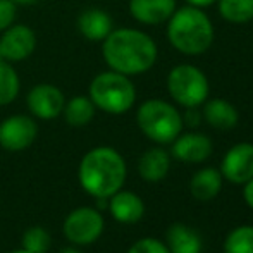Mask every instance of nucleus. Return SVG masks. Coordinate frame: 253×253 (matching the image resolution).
I'll return each instance as SVG.
<instances>
[{"instance_id": "b1692460", "label": "nucleus", "mask_w": 253, "mask_h": 253, "mask_svg": "<svg viewBox=\"0 0 253 253\" xmlns=\"http://www.w3.org/2000/svg\"><path fill=\"white\" fill-rule=\"evenodd\" d=\"M50 234L43 227H30L23 236V248L30 253H45L50 248Z\"/></svg>"}, {"instance_id": "a211bd4d", "label": "nucleus", "mask_w": 253, "mask_h": 253, "mask_svg": "<svg viewBox=\"0 0 253 253\" xmlns=\"http://www.w3.org/2000/svg\"><path fill=\"white\" fill-rule=\"evenodd\" d=\"M170 167V159L166 150L162 148H150L141 155L140 162H138V170L140 176L145 181H160L167 176Z\"/></svg>"}, {"instance_id": "39448f33", "label": "nucleus", "mask_w": 253, "mask_h": 253, "mask_svg": "<svg viewBox=\"0 0 253 253\" xmlns=\"http://www.w3.org/2000/svg\"><path fill=\"white\" fill-rule=\"evenodd\" d=\"M136 123L145 136L155 143H172L183 129V117L169 102L152 98L140 105Z\"/></svg>"}, {"instance_id": "bb28decb", "label": "nucleus", "mask_w": 253, "mask_h": 253, "mask_svg": "<svg viewBox=\"0 0 253 253\" xmlns=\"http://www.w3.org/2000/svg\"><path fill=\"white\" fill-rule=\"evenodd\" d=\"M184 119H186L188 126L195 127V126H198V123H200L202 116L197 112V110H195V107H191V109H188V112H186V116H184Z\"/></svg>"}, {"instance_id": "f8f14e48", "label": "nucleus", "mask_w": 253, "mask_h": 253, "mask_svg": "<svg viewBox=\"0 0 253 253\" xmlns=\"http://www.w3.org/2000/svg\"><path fill=\"white\" fill-rule=\"evenodd\" d=\"M212 153V141L200 133L179 134L172 141V155L181 162L198 164L207 160Z\"/></svg>"}, {"instance_id": "7ed1b4c3", "label": "nucleus", "mask_w": 253, "mask_h": 253, "mask_svg": "<svg viewBox=\"0 0 253 253\" xmlns=\"http://www.w3.org/2000/svg\"><path fill=\"white\" fill-rule=\"evenodd\" d=\"M167 38L170 45L181 53L198 55L213 43V26L205 12L198 7L188 5L174 10L169 17Z\"/></svg>"}, {"instance_id": "dca6fc26", "label": "nucleus", "mask_w": 253, "mask_h": 253, "mask_svg": "<svg viewBox=\"0 0 253 253\" xmlns=\"http://www.w3.org/2000/svg\"><path fill=\"white\" fill-rule=\"evenodd\" d=\"M203 119L215 129L227 131L236 126L240 116L233 103L222 100V98H212L203 107Z\"/></svg>"}, {"instance_id": "9b49d317", "label": "nucleus", "mask_w": 253, "mask_h": 253, "mask_svg": "<svg viewBox=\"0 0 253 253\" xmlns=\"http://www.w3.org/2000/svg\"><path fill=\"white\" fill-rule=\"evenodd\" d=\"M220 174L234 184H243L253 177V145L238 143L222 159Z\"/></svg>"}, {"instance_id": "c756f323", "label": "nucleus", "mask_w": 253, "mask_h": 253, "mask_svg": "<svg viewBox=\"0 0 253 253\" xmlns=\"http://www.w3.org/2000/svg\"><path fill=\"white\" fill-rule=\"evenodd\" d=\"M16 5H37V3H40L42 0H12Z\"/></svg>"}, {"instance_id": "cd10ccee", "label": "nucleus", "mask_w": 253, "mask_h": 253, "mask_svg": "<svg viewBox=\"0 0 253 253\" xmlns=\"http://www.w3.org/2000/svg\"><path fill=\"white\" fill-rule=\"evenodd\" d=\"M247 186H245V190H243V197H245V202L248 203V205L253 209V177L250 181H247Z\"/></svg>"}, {"instance_id": "0eeeda50", "label": "nucleus", "mask_w": 253, "mask_h": 253, "mask_svg": "<svg viewBox=\"0 0 253 253\" xmlns=\"http://www.w3.org/2000/svg\"><path fill=\"white\" fill-rule=\"evenodd\" d=\"M103 231V219L95 209L83 207L67 215L64 220V234L71 243L91 245L100 238Z\"/></svg>"}, {"instance_id": "9d476101", "label": "nucleus", "mask_w": 253, "mask_h": 253, "mask_svg": "<svg viewBox=\"0 0 253 253\" xmlns=\"http://www.w3.org/2000/svg\"><path fill=\"white\" fill-rule=\"evenodd\" d=\"M26 103L30 112L35 117L43 121H50L62 114L66 97H64L62 90H59L53 84L40 83V84H35L30 90V93L26 97Z\"/></svg>"}, {"instance_id": "a878e982", "label": "nucleus", "mask_w": 253, "mask_h": 253, "mask_svg": "<svg viewBox=\"0 0 253 253\" xmlns=\"http://www.w3.org/2000/svg\"><path fill=\"white\" fill-rule=\"evenodd\" d=\"M17 5L12 0H0V33L12 26L16 21Z\"/></svg>"}, {"instance_id": "393cba45", "label": "nucleus", "mask_w": 253, "mask_h": 253, "mask_svg": "<svg viewBox=\"0 0 253 253\" xmlns=\"http://www.w3.org/2000/svg\"><path fill=\"white\" fill-rule=\"evenodd\" d=\"M127 253H170V252L166 245L160 243L155 238H143V240L136 241L127 250Z\"/></svg>"}, {"instance_id": "1a4fd4ad", "label": "nucleus", "mask_w": 253, "mask_h": 253, "mask_svg": "<svg viewBox=\"0 0 253 253\" xmlns=\"http://www.w3.org/2000/svg\"><path fill=\"white\" fill-rule=\"evenodd\" d=\"M38 134V126L30 116H10L0 123V145L9 152L26 150Z\"/></svg>"}, {"instance_id": "423d86ee", "label": "nucleus", "mask_w": 253, "mask_h": 253, "mask_svg": "<svg viewBox=\"0 0 253 253\" xmlns=\"http://www.w3.org/2000/svg\"><path fill=\"white\" fill-rule=\"evenodd\" d=\"M167 90L179 105L197 109L207 100L210 88L203 71L191 64H179L172 67L167 76Z\"/></svg>"}, {"instance_id": "20e7f679", "label": "nucleus", "mask_w": 253, "mask_h": 253, "mask_svg": "<svg viewBox=\"0 0 253 253\" xmlns=\"http://www.w3.org/2000/svg\"><path fill=\"white\" fill-rule=\"evenodd\" d=\"M88 97L91 98L97 109L119 116L134 105L136 88L129 76H124L116 71H105L91 80Z\"/></svg>"}, {"instance_id": "5701e85b", "label": "nucleus", "mask_w": 253, "mask_h": 253, "mask_svg": "<svg viewBox=\"0 0 253 253\" xmlns=\"http://www.w3.org/2000/svg\"><path fill=\"white\" fill-rule=\"evenodd\" d=\"M224 253H253V226H240L227 234Z\"/></svg>"}, {"instance_id": "f3484780", "label": "nucleus", "mask_w": 253, "mask_h": 253, "mask_svg": "<svg viewBox=\"0 0 253 253\" xmlns=\"http://www.w3.org/2000/svg\"><path fill=\"white\" fill-rule=\"evenodd\" d=\"M222 188V174L213 167H205L191 177L190 190L197 200L209 202L219 195Z\"/></svg>"}, {"instance_id": "2eb2a0df", "label": "nucleus", "mask_w": 253, "mask_h": 253, "mask_svg": "<svg viewBox=\"0 0 253 253\" xmlns=\"http://www.w3.org/2000/svg\"><path fill=\"white\" fill-rule=\"evenodd\" d=\"M109 207L114 219L124 224L138 222L145 213L143 200L138 195L131 193V191H117V193H114Z\"/></svg>"}, {"instance_id": "412c9836", "label": "nucleus", "mask_w": 253, "mask_h": 253, "mask_svg": "<svg viewBox=\"0 0 253 253\" xmlns=\"http://www.w3.org/2000/svg\"><path fill=\"white\" fill-rule=\"evenodd\" d=\"M21 81L17 71L7 60L0 59V105H9L17 98Z\"/></svg>"}, {"instance_id": "aec40b11", "label": "nucleus", "mask_w": 253, "mask_h": 253, "mask_svg": "<svg viewBox=\"0 0 253 253\" xmlns=\"http://www.w3.org/2000/svg\"><path fill=\"white\" fill-rule=\"evenodd\" d=\"M95 103L91 102L90 97H84V95H76L71 100H66L64 103V119L69 126L81 127L86 126L95 116Z\"/></svg>"}, {"instance_id": "4468645a", "label": "nucleus", "mask_w": 253, "mask_h": 253, "mask_svg": "<svg viewBox=\"0 0 253 253\" xmlns=\"http://www.w3.org/2000/svg\"><path fill=\"white\" fill-rule=\"evenodd\" d=\"M112 30V19L102 9H86L78 17V31L90 42H103Z\"/></svg>"}, {"instance_id": "4be33fe9", "label": "nucleus", "mask_w": 253, "mask_h": 253, "mask_svg": "<svg viewBox=\"0 0 253 253\" xmlns=\"http://www.w3.org/2000/svg\"><path fill=\"white\" fill-rule=\"evenodd\" d=\"M219 12L229 23H248L253 19V0H219Z\"/></svg>"}, {"instance_id": "6ab92c4d", "label": "nucleus", "mask_w": 253, "mask_h": 253, "mask_svg": "<svg viewBox=\"0 0 253 253\" xmlns=\"http://www.w3.org/2000/svg\"><path fill=\"white\" fill-rule=\"evenodd\" d=\"M167 248L170 253H200L202 240L191 227L172 224L167 231Z\"/></svg>"}, {"instance_id": "2f4dec72", "label": "nucleus", "mask_w": 253, "mask_h": 253, "mask_svg": "<svg viewBox=\"0 0 253 253\" xmlns=\"http://www.w3.org/2000/svg\"><path fill=\"white\" fill-rule=\"evenodd\" d=\"M12 253H30V252H26V250L23 248V250H17V252H12Z\"/></svg>"}, {"instance_id": "ddd939ff", "label": "nucleus", "mask_w": 253, "mask_h": 253, "mask_svg": "<svg viewBox=\"0 0 253 253\" xmlns=\"http://www.w3.org/2000/svg\"><path fill=\"white\" fill-rule=\"evenodd\" d=\"M176 10V0H129V12L141 24H160L169 21Z\"/></svg>"}, {"instance_id": "c85d7f7f", "label": "nucleus", "mask_w": 253, "mask_h": 253, "mask_svg": "<svg viewBox=\"0 0 253 253\" xmlns=\"http://www.w3.org/2000/svg\"><path fill=\"white\" fill-rule=\"evenodd\" d=\"M190 5H193V7H198V9H203V7H209V5H212L215 0H186Z\"/></svg>"}, {"instance_id": "6e6552de", "label": "nucleus", "mask_w": 253, "mask_h": 253, "mask_svg": "<svg viewBox=\"0 0 253 253\" xmlns=\"http://www.w3.org/2000/svg\"><path fill=\"white\" fill-rule=\"evenodd\" d=\"M37 48V35L26 24H12L0 33V59L23 62Z\"/></svg>"}, {"instance_id": "f257e3e1", "label": "nucleus", "mask_w": 253, "mask_h": 253, "mask_svg": "<svg viewBox=\"0 0 253 253\" xmlns=\"http://www.w3.org/2000/svg\"><path fill=\"white\" fill-rule=\"evenodd\" d=\"M157 45L147 33L133 28L112 30L102 43V55L110 71L138 76L150 71L157 60Z\"/></svg>"}, {"instance_id": "7c9ffc66", "label": "nucleus", "mask_w": 253, "mask_h": 253, "mask_svg": "<svg viewBox=\"0 0 253 253\" xmlns=\"http://www.w3.org/2000/svg\"><path fill=\"white\" fill-rule=\"evenodd\" d=\"M60 253H80L78 250H74V248H66V250H62Z\"/></svg>"}, {"instance_id": "f03ea898", "label": "nucleus", "mask_w": 253, "mask_h": 253, "mask_svg": "<svg viewBox=\"0 0 253 253\" xmlns=\"http://www.w3.org/2000/svg\"><path fill=\"white\" fill-rule=\"evenodd\" d=\"M126 181V162L110 147H97L83 157L80 164V183L90 195L109 198Z\"/></svg>"}]
</instances>
